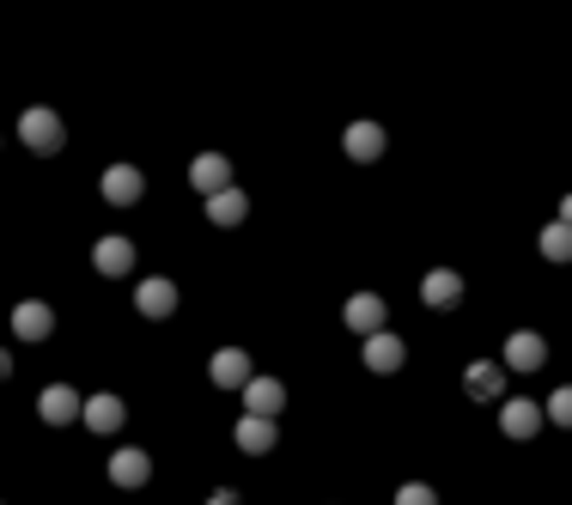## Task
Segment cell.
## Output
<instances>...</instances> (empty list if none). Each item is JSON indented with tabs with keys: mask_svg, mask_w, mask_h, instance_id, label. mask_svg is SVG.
<instances>
[{
	"mask_svg": "<svg viewBox=\"0 0 572 505\" xmlns=\"http://www.w3.org/2000/svg\"><path fill=\"white\" fill-rule=\"evenodd\" d=\"M18 140H25L37 159H55L67 147V128H62V116H55L49 104H31L25 116H18Z\"/></svg>",
	"mask_w": 572,
	"mask_h": 505,
	"instance_id": "1",
	"label": "cell"
},
{
	"mask_svg": "<svg viewBox=\"0 0 572 505\" xmlns=\"http://www.w3.org/2000/svg\"><path fill=\"white\" fill-rule=\"evenodd\" d=\"M542 420H548V414H542V402H530V396H511V402H499V432H506V439H536L542 432Z\"/></svg>",
	"mask_w": 572,
	"mask_h": 505,
	"instance_id": "2",
	"label": "cell"
},
{
	"mask_svg": "<svg viewBox=\"0 0 572 505\" xmlns=\"http://www.w3.org/2000/svg\"><path fill=\"white\" fill-rule=\"evenodd\" d=\"M135 311H140L147 323H165L170 311H177V280H165V275H147V280L135 287Z\"/></svg>",
	"mask_w": 572,
	"mask_h": 505,
	"instance_id": "3",
	"label": "cell"
},
{
	"mask_svg": "<svg viewBox=\"0 0 572 505\" xmlns=\"http://www.w3.org/2000/svg\"><path fill=\"white\" fill-rule=\"evenodd\" d=\"M79 408H86V396H79L74 383H49V390H37L43 427H67V420H79Z\"/></svg>",
	"mask_w": 572,
	"mask_h": 505,
	"instance_id": "4",
	"label": "cell"
},
{
	"mask_svg": "<svg viewBox=\"0 0 572 505\" xmlns=\"http://www.w3.org/2000/svg\"><path fill=\"white\" fill-rule=\"evenodd\" d=\"M366 371H378V378H390V371H403L408 366V348H403V336H390V329H378V336H366Z\"/></svg>",
	"mask_w": 572,
	"mask_h": 505,
	"instance_id": "5",
	"label": "cell"
},
{
	"mask_svg": "<svg viewBox=\"0 0 572 505\" xmlns=\"http://www.w3.org/2000/svg\"><path fill=\"white\" fill-rule=\"evenodd\" d=\"M207 378H214L219 390H244V383L256 378V366H250L244 348H219L214 359H207Z\"/></svg>",
	"mask_w": 572,
	"mask_h": 505,
	"instance_id": "6",
	"label": "cell"
},
{
	"mask_svg": "<svg viewBox=\"0 0 572 505\" xmlns=\"http://www.w3.org/2000/svg\"><path fill=\"white\" fill-rule=\"evenodd\" d=\"M98 189H104L110 207H135V201L147 195V177H140V165H110Z\"/></svg>",
	"mask_w": 572,
	"mask_h": 505,
	"instance_id": "7",
	"label": "cell"
},
{
	"mask_svg": "<svg viewBox=\"0 0 572 505\" xmlns=\"http://www.w3.org/2000/svg\"><path fill=\"white\" fill-rule=\"evenodd\" d=\"M341 323H347V329H359V336H378V329L390 323V305L378 299V292H354V299H347V311H341Z\"/></svg>",
	"mask_w": 572,
	"mask_h": 505,
	"instance_id": "8",
	"label": "cell"
},
{
	"mask_svg": "<svg viewBox=\"0 0 572 505\" xmlns=\"http://www.w3.org/2000/svg\"><path fill=\"white\" fill-rule=\"evenodd\" d=\"M189 189H195V195L232 189V165H226V153H195V165H189Z\"/></svg>",
	"mask_w": 572,
	"mask_h": 505,
	"instance_id": "9",
	"label": "cell"
},
{
	"mask_svg": "<svg viewBox=\"0 0 572 505\" xmlns=\"http://www.w3.org/2000/svg\"><path fill=\"white\" fill-rule=\"evenodd\" d=\"M13 336H18V341H49V336H55V311H49L43 299H25V305H13Z\"/></svg>",
	"mask_w": 572,
	"mask_h": 505,
	"instance_id": "10",
	"label": "cell"
},
{
	"mask_svg": "<svg viewBox=\"0 0 572 505\" xmlns=\"http://www.w3.org/2000/svg\"><path fill=\"white\" fill-rule=\"evenodd\" d=\"M506 366H511V371H542V366H548V341H542L536 329H518V336H506Z\"/></svg>",
	"mask_w": 572,
	"mask_h": 505,
	"instance_id": "11",
	"label": "cell"
},
{
	"mask_svg": "<svg viewBox=\"0 0 572 505\" xmlns=\"http://www.w3.org/2000/svg\"><path fill=\"white\" fill-rule=\"evenodd\" d=\"M457 299H463V275L457 268H433V275L420 280V305L427 311H450Z\"/></svg>",
	"mask_w": 572,
	"mask_h": 505,
	"instance_id": "12",
	"label": "cell"
},
{
	"mask_svg": "<svg viewBox=\"0 0 572 505\" xmlns=\"http://www.w3.org/2000/svg\"><path fill=\"white\" fill-rule=\"evenodd\" d=\"M110 481H116V488H147V481H153V457H147V451H135V444H128V451H116V457H110Z\"/></svg>",
	"mask_w": 572,
	"mask_h": 505,
	"instance_id": "13",
	"label": "cell"
},
{
	"mask_svg": "<svg viewBox=\"0 0 572 505\" xmlns=\"http://www.w3.org/2000/svg\"><path fill=\"white\" fill-rule=\"evenodd\" d=\"M92 262H98V275L123 280L128 268H135V238H98V244H92Z\"/></svg>",
	"mask_w": 572,
	"mask_h": 505,
	"instance_id": "14",
	"label": "cell"
},
{
	"mask_svg": "<svg viewBox=\"0 0 572 505\" xmlns=\"http://www.w3.org/2000/svg\"><path fill=\"white\" fill-rule=\"evenodd\" d=\"M79 420H86L92 432H116V427L128 420V408H123V396H110V390H98V396H86Z\"/></svg>",
	"mask_w": 572,
	"mask_h": 505,
	"instance_id": "15",
	"label": "cell"
},
{
	"mask_svg": "<svg viewBox=\"0 0 572 505\" xmlns=\"http://www.w3.org/2000/svg\"><path fill=\"white\" fill-rule=\"evenodd\" d=\"M463 390H469V402H494L499 390H506V366H499V359H475V366L463 371Z\"/></svg>",
	"mask_w": 572,
	"mask_h": 505,
	"instance_id": "16",
	"label": "cell"
},
{
	"mask_svg": "<svg viewBox=\"0 0 572 505\" xmlns=\"http://www.w3.org/2000/svg\"><path fill=\"white\" fill-rule=\"evenodd\" d=\"M244 408L263 414V420H275V414L287 408V383H280V378H250L244 383Z\"/></svg>",
	"mask_w": 572,
	"mask_h": 505,
	"instance_id": "17",
	"label": "cell"
},
{
	"mask_svg": "<svg viewBox=\"0 0 572 505\" xmlns=\"http://www.w3.org/2000/svg\"><path fill=\"white\" fill-rule=\"evenodd\" d=\"M232 444H238V451H250V457H268V451H275V420L244 414V420L232 427Z\"/></svg>",
	"mask_w": 572,
	"mask_h": 505,
	"instance_id": "18",
	"label": "cell"
},
{
	"mask_svg": "<svg viewBox=\"0 0 572 505\" xmlns=\"http://www.w3.org/2000/svg\"><path fill=\"white\" fill-rule=\"evenodd\" d=\"M207 219H214V226H226V231H232V226H244V219H250V195H244V189H219V195H207Z\"/></svg>",
	"mask_w": 572,
	"mask_h": 505,
	"instance_id": "19",
	"label": "cell"
},
{
	"mask_svg": "<svg viewBox=\"0 0 572 505\" xmlns=\"http://www.w3.org/2000/svg\"><path fill=\"white\" fill-rule=\"evenodd\" d=\"M384 147H390V135H384L378 123H354V128H347V159H354V165L384 159Z\"/></svg>",
	"mask_w": 572,
	"mask_h": 505,
	"instance_id": "20",
	"label": "cell"
},
{
	"mask_svg": "<svg viewBox=\"0 0 572 505\" xmlns=\"http://www.w3.org/2000/svg\"><path fill=\"white\" fill-rule=\"evenodd\" d=\"M542 256L548 262H572V226L567 219H555V226L542 231Z\"/></svg>",
	"mask_w": 572,
	"mask_h": 505,
	"instance_id": "21",
	"label": "cell"
},
{
	"mask_svg": "<svg viewBox=\"0 0 572 505\" xmlns=\"http://www.w3.org/2000/svg\"><path fill=\"white\" fill-rule=\"evenodd\" d=\"M542 414H548V420H555V427H572V383H560L555 396L542 402Z\"/></svg>",
	"mask_w": 572,
	"mask_h": 505,
	"instance_id": "22",
	"label": "cell"
},
{
	"mask_svg": "<svg viewBox=\"0 0 572 505\" xmlns=\"http://www.w3.org/2000/svg\"><path fill=\"white\" fill-rule=\"evenodd\" d=\"M396 505H438V493L427 488V481H403V488H396Z\"/></svg>",
	"mask_w": 572,
	"mask_h": 505,
	"instance_id": "23",
	"label": "cell"
},
{
	"mask_svg": "<svg viewBox=\"0 0 572 505\" xmlns=\"http://www.w3.org/2000/svg\"><path fill=\"white\" fill-rule=\"evenodd\" d=\"M207 505H244V500H238L232 488H214V493H207Z\"/></svg>",
	"mask_w": 572,
	"mask_h": 505,
	"instance_id": "24",
	"label": "cell"
},
{
	"mask_svg": "<svg viewBox=\"0 0 572 505\" xmlns=\"http://www.w3.org/2000/svg\"><path fill=\"white\" fill-rule=\"evenodd\" d=\"M0 378H13V353L0 348Z\"/></svg>",
	"mask_w": 572,
	"mask_h": 505,
	"instance_id": "25",
	"label": "cell"
},
{
	"mask_svg": "<svg viewBox=\"0 0 572 505\" xmlns=\"http://www.w3.org/2000/svg\"><path fill=\"white\" fill-rule=\"evenodd\" d=\"M560 219H567V226H572V195H567V201H560Z\"/></svg>",
	"mask_w": 572,
	"mask_h": 505,
	"instance_id": "26",
	"label": "cell"
}]
</instances>
